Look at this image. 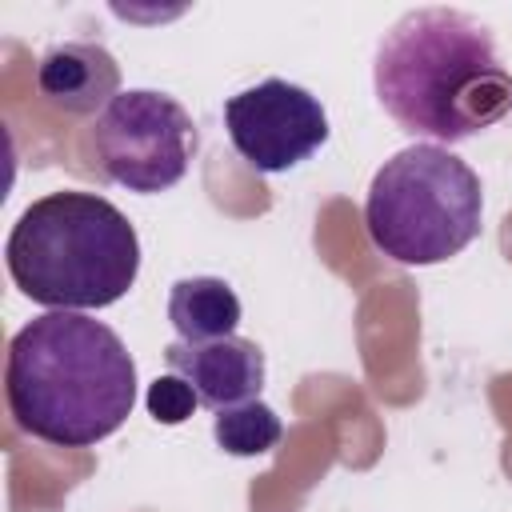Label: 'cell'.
<instances>
[{
    "mask_svg": "<svg viewBox=\"0 0 512 512\" xmlns=\"http://www.w3.org/2000/svg\"><path fill=\"white\" fill-rule=\"evenodd\" d=\"M4 396L28 436L88 448L128 420L136 404V364L104 320L44 312L8 344Z\"/></svg>",
    "mask_w": 512,
    "mask_h": 512,
    "instance_id": "6da1fadb",
    "label": "cell"
},
{
    "mask_svg": "<svg viewBox=\"0 0 512 512\" xmlns=\"http://www.w3.org/2000/svg\"><path fill=\"white\" fill-rule=\"evenodd\" d=\"M376 96L412 136L468 140L512 108L492 32L456 8H416L400 16L376 48Z\"/></svg>",
    "mask_w": 512,
    "mask_h": 512,
    "instance_id": "7a4b0ae2",
    "label": "cell"
},
{
    "mask_svg": "<svg viewBox=\"0 0 512 512\" xmlns=\"http://www.w3.org/2000/svg\"><path fill=\"white\" fill-rule=\"evenodd\" d=\"M12 284L48 312L116 304L140 272V240L128 216L96 192H48L32 200L4 244Z\"/></svg>",
    "mask_w": 512,
    "mask_h": 512,
    "instance_id": "3957f363",
    "label": "cell"
},
{
    "mask_svg": "<svg viewBox=\"0 0 512 512\" xmlns=\"http://www.w3.org/2000/svg\"><path fill=\"white\" fill-rule=\"evenodd\" d=\"M480 176L444 144H408L384 160L364 200L372 244L396 264H444L480 236Z\"/></svg>",
    "mask_w": 512,
    "mask_h": 512,
    "instance_id": "277c9868",
    "label": "cell"
},
{
    "mask_svg": "<svg viewBox=\"0 0 512 512\" xmlns=\"http://www.w3.org/2000/svg\"><path fill=\"white\" fill-rule=\"evenodd\" d=\"M200 132L184 104L164 92H120L92 128V148L108 180L128 192H164L184 180Z\"/></svg>",
    "mask_w": 512,
    "mask_h": 512,
    "instance_id": "5b68a950",
    "label": "cell"
},
{
    "mask_svg": "<svg viewBox=\"0 0 512 512\" xmlns=\"http://www.w3.org/2000/svg\"><path fill=\"white\" fill-rule=\"evenodd\" d=\"M224 128L232 148L256 172H288L328 140V116L320 100L280 76L236 92L224 104Z\"/></svg>",
    "mask_w": 512,
    "mask_h": 512,
    "instance_id": "8992f818",
    "label": "cell"
},
{
    "mask_svg": "<svg viewBox=\"0 0 512 512\" xmlns=\"http://www.w3.org/2000/svg\"><path fill=\"white\" fill-rule=\"evenodd\" d=\"M168 368L184 376L200 404L208 408H236L260 396L264 388V352L256 340L244 336H224L208 344H168Z\"/></svg>",
    "mask_w": 512,
    "mask_h": 512,
    "instance_id": "52a82bcc",
    "label": "cell"
},
{
    "mask_svg": "<svg viewBox=\"0 0 512 512\" xmlns=\"http://www.w3.org/2000/svg\"><path fill=\"white\" fill-rule=\"evenodd\" d=\"M36 88L60 112H104L120 96V64L100 44H56L40 56Z\"/></svg>",
    "mask_w": 512,
    "mask_h": 512,
    "instance_id": "ba28073f",
    "label": "cell"
},
{
    "mask_svg": "<svg viewBox=\"0 0 512 512\" xmlns=\"http://www.w3.org/2000/svg\"><path fill=\"white\" fill-rule=\"evenodd\" d=\"M168 320L184 344L236 336L240 300L220 276H184L168 292Z\"/></svg>",
    "mask_w": 512,
    "mask_h": 512,
    "instance_id": "9c48e42d",
    "label": "cell"
},
{
    "mask_svg": "<svg viewBox=\"0 0 512 512\" xmlns=\"http://www.w3.org/2000/svg\"><path fill=\"white\" fill-rule=\"evenodd\" d=\"M212 436L228 456H264L268 448L280 444L284 424L268 404L248 400V404H236V408H220L216 424H212Z\"/></svg>",
    "mask_w": 512,
    "mask_h": 512,
    "instance_id": "30bf717a",
    "label": "cell"
},
{
    "mask_svg": "<svg viewBox=\"0 0 512 512\" xmlns=\"http://www.w3.org/2000/svg\"><path fill=\"white\" fill-rule=\"evenodd\" d=\"M144 404H148V416H152L156 424H184V420L196 412L200 396H196V388H192L184 376L168 372V376H156V380L148 384Z\"/></svg>",
    "mask_w": 512,
    "mask_h": 512,
    "instance_id": "8fae6325",
    "label": "cell"
}]
</instances>
